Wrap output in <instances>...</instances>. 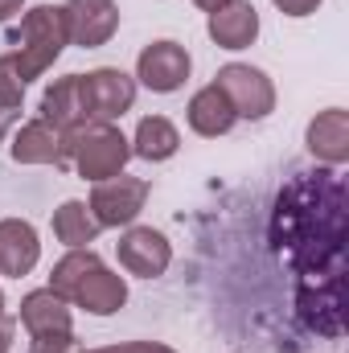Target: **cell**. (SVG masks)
I'll return each instance as SVG.
<instances>
[{
    "mask_svg": "<svg viewBox=\"0 0 349 353\" xmlns=\"http://www.w3.org/2000/svg\"><path fill=\"white\" fill-rule=\"evenodd\" d=\"M17 119H21V107H4V103H0V140L8 136V128H12Z\"/></svg>",
    "mask_w": 349,
    "mask_h": 353,
    "instance_id": "24",
    "label": "cell"
},
{
    "mask_svg": "<svg viewBox=\"0 0 349 353\" xmlns=\"http://www.w3.org/2000/svg\"><path fill=\"white\" fill-rule=\"evenodd\" d=\"M148 193H152V185L144 176L119 173V176H107V181H94L87 205H90V214H94L99 226H132L140 218Z\"/></svg>",
    "mask_w": 349,
    "mask_h": 353,
    "instance_id": "6",
    "label": "cell"
},
{
    "mask_svg": "<svg viewBox=\"0 0 349 353\" xmlns=\"http://www.w3.org/2000/svg\"><path fill=\"white\" fill-rule=\"evenodd\" d=\"M70 46V37H66V17H62V4H37V8H29L25 17H21V25L12 29V62H17V70H21V79L25 83H33V79H41L54 62H58V54Z\"/></svg>",
    "mask_w": 349,
    "mask_h": 353,
    "instance_id": "3",
    "label": "cell"
},
{
    "mask_svg": "<svg viewBox=\"0 0 349 353\" xmlns=\"http://www.w3.org/2000/svg\"><path fill=\"white\" fill-rule=\"evenodd\" d=\"M189 70H193L189 50L177 46V41H152V46H144L140 58H136V79L148 90H157V94L181 90L185 79H189Z\"/></svg>",
    "mask_w": 349,
    "mask_h": 353,
    "instance_id": "8",
    "label": "cell"
},
{
    "mask_svg": "<svg viewBox=\"0 0 349 353\" xmlns=\"http://www.w3.org/2000/svg\"><path fill=\"white\" fill-rule=\"evenodd\" d=\"M99 222H94V214H90L87 201H62L58 210H54V239L58 243H66L70 251L74 247H87L99 239Z\"/></svg>",
    "mask_w": 349,
    "mask_h": 353,
    "instance_id": "19",
    "label": "cell"
},
{
    "mask_svg": "<svg viewBox=\"0 0 349 353\" xmlns=\"http://www.w3.org/2000/svg\"><path fill=\"white\" fill-rule=\"evenodd\" d=\"M271 243L296 271V312L308 329L337 337L346 304V185L329 169L296 173L275 197Z\"/></svg>",
    "mask_w": 349,
    "mask_h": 353,
    "instance_id": "1",
    "label": "cell"
},
{
    "mask_svg": "<svg viewBox=\"0 0 349 353\" xmlns=\"http://www.w3.org/2000/svg\"><path fill=\"white\" fill-rule=\"evenodd\" d=\"M21 325L29 337H46V333H74V316H70V304L62 296H54L50 288L41 292H29L21 300Z\"/></svg>",
    "mask_w": 349,
    "mask_h": 353,
    "instance_id": "16",
    "label": "cell"
},
{
    "mask_svg": "<svg viewBox=\"0 0 349 353\" xmlns=\"http://www.w3.org/2000/svg\"><path fill=\"white\" fill-rule=\"evenodd\" d=\"M21 8H25V0H0V25H8Z\"/></svg>",
    "mask_w": 349,
    "mask_h": 353,
    "instance_id": "25",
    "label": "cell"
},
{
    "mask_svg": "<svg viewBox=\"0 0 349 353\" xmlns=\"http://www.w3.org/2000/svg\"><path fill=\"white\" fill-rule=\"evenodd\" d=\"M173 263V247L161 230L152 226H132L123 239H119V267L140 275V279H157L165 275Z\"/></svg>",
    "mask_w": 349,
    "mask_h": 353,
    "instance_id": "11",
    "label": "cell"
},
{
    "mask_svg": "<svg viewBox=\"0 0 349 353\" xmlns=\"http://www.w3.org/2000/svg\"><path fill=\"white\" fill-rule=\"evenodd\" d=\"M308 152L321 161V165H329V169H337V165H346L349 161V111L341 107H329V111H321L312 123H308Z\"/></svg>",
    "mask_w": 349,
    "mask_h": 353,
    "instance_id": "13",
    "label": "cell"
},
{
    "mask_svg": "<svg viewBox=\"0 0 349 353\" xmlns=\"http://www.w3.org/2000/svg\"><path fill=\"white\" fill-rule=\"evenodd\" d=\"M0 316H4V292H0Z\"/></svg>",
    "mask_w": 349,
    "mask_h": 353,
    "instance_id": "29",
    "label": "cell"
},
{
    "mask_svg": "<svg viewBox=\"0 0 349 353\" xmlns=\"http://www.w3.org/2000/svg\"><path fill=\"white\" fill-rule=\"evenodd\" d=\"M41 119L54 123L58 132H79L94 123L87 111V94H83V74H66L41 94Z\"/></svg>",
    "mask_w": 349,
    "mask_h": 353,
    "instance_id": "12",
    "label": "cell"
},
{
    "mask_svg": "<svg viewBox=\"0 0 349 353\" xmlns=\"http://www.w3.org/2000/svg\"><path fill=\"white\" fill-rule=\"evenodd\" d=\"M119 353H177L169 345H161V341H128V345H115Z\"/></svg>",
    "mask_w": 349,
    "mask_h": 353,
    "instance_id": "23",
    "label": "cell"
},
{
    "mask_svg": "<svg viewBox=\"0 0 349 353\" xmlns=\"http://www.w3.org/2000/svg\"><path fill=\"white\" fill-rule=\"evenodd\" d=\"M62 17H66L70 46H83V50L107 46L119 29V4L115 0H66Z\"/></svg>",
    "mask_w": 349,
    "mask_h": 353,
    "instance_id": "7",
    "label": "cell"
},
{
    "mask_svg": "<svg viewBox=\"0 0 349 353\" xmlns=\"http://www.w3.org/2000/svg\"><path fill=\"white\" fill-rule=\"evenodd\" d=\"M29 341H33L29 353H79L74 333H46V337H29Z\"/></svg>",
    "mask_w": 349,
    "mask_h": 353,
    "instance_id": "21",
    "label": "cell"
},
{
    "mask_svg": "<svg viewBox=\"0 0 349 353\" xmlns=\"http://www.w3.org/2000/svg\"><path fill=\"white\" fill-rule=\"evenodd\" d=\"M12 161L17 165H54V169H70V148H66V132H58L46 119H29L17 128L12 136Z\"/></svg>",
    "mask_w": 349,
    "mask_h": 353,
    "instance_id": "10",
    "label": "cell"
},
{
    "mask_svg": "<svg viewBox=\"0 0 349 353\" xmlns=\"http://www.w3.org/2000/svg\"><path fill=\"white\" fill-rule=\"evenodd\" d=\"M79 353H119L115 345H107V350H79Z\"/></svg>",
    "mask_w": 349,
    "mask_h": 353,
    "instance_id": "28",
    "label": "cell"
},
{
    "mask_svg": "<svg viewBox=\"0 0 349 353\" xmlns=\"http://www.w3.org/2000/svg\"><path fill=\"white\" fill-rule=\"evenodd\" d=\"M37 259H41V243H37L33 222L4 218L0 222V271L12 275V279H21V275H29L37 267Z\"/></svg>",
    "mask_w": 349,
    "mask_h": 353,
    "instance_id": "14",
    "label": "cell"
},
{
    "mask_svg": "<svg viewBox=\"0 0 349 353\" xmlns=\"http://www.w3.org/2000/svg\"><path fill=\"white\" fill-rule=\"evenodd\" d=\"M222 4H230V0H197V8H206V12H218Z\"/></svg>",
    "mask_w": 349,
    "mask_h": 353,
    "instance_id": "27",
    "label": "cell"
},
{
    "mask_svg": "<svg viewBox=\"0 0 349 353\" xmlns=\"http://www.w3.org/2000/svg\"><path fill=\"white\" fill-rule=\"evenodd\" d=\"M214 87L230 99V107H235L239 119H267L275 111V87H271V79L263 74L259 66L226 62L214 74Z\"/></svg>",
    "mask_w": 349,
    "mask_h": 353,
    "instance_id": "5",
    "label": "cell"
},
{
    "mask_svg": "<svg viewBox=\"0 0 349 353\" xmlns=\"http://www.w3.org/2000/svg\"><path fill=\"white\" fill-rule=\"evenodd\" d=\"M189 128L197 132V136H206V140H214V136H226L235 123H239V115H235V107H230V99L222 94V90L214 87H201L193 99H189Z\"/></svg>",
    "mask_w": 349,
    "mask_h": 353,
    "instance_id": "17",
    "label": "cell"
},
{
    "mask_svg": "<svg viewBox=\"0 0 349 353\" xmlns=\"http://www.w3.org/2000/svg\"><path fill=\"white\" fill-rule=\"evenodd\" d=\"M12 350V321L8 316H0V353Z\"/></svg>",
    "mask_w": 349,
    "mask_h": 353,
    "instance_id": "26",
    "label": "cell"
},
{
    "mask_svg": "<svg viewBox=\"0 0 349 353\" xmlns=\"http://www.w3.org/2000/svg\"><path fill=\"white\" fill-rule=\"evenodd\" d=\"M70 165L79 169L83 181H107L119 176L123 165L132 161V140L115 123H87L79 132H66Z\"/></svg>",
    "mask_w": 349,
    "mask_h": 353,
    "instance_id": "4",
    "label": "cell"
},
{
    "mask_svg": "<svg viewBox=\"0 0 349 353\" xmlns=\"http://www.w3.org/2000/svg\"><path fill=\"white\" fill-rule=\"evenodd\" d=\"M50 292L62 296L74 308H87L90 316H111L128 304V283L123 275H115L90 247L66 251L54 271H50Z\"/></svg>",
    "mask_w": 349,
    "mask_h": 353,
    "instance_id": "2",
    "label": "cell"
},
{
    "mask_svg": "<svg viewBox=\"0 0 349 353\" xmlns=\"http://www.w3.org/2000/svg\"><path fill=\"white\" fill-rule=\"evenodd\" d=\"M83 94H87V111L94 123H111L123 111H132L136 103V79H128L115 66H99L83 74Z\"/></svg>",
    "mask_w": 349,
    "mask_h": 353,
    "instance_id": "9",
    "label": "cell"
},
{
    "mask_svg": "<svg viewBox=\"0 0 349 353\" xmlns=\"http://www.w3.org/2000/svg\"><path fill=\"white\" fill-rule=\"evenodd\" d=\"M283 17H308V12H317L321 8V0H271Z\"/></svg>",
    "mask_w": 349,
    "mask_h": 353,
    "instance_id": "22",
    "label": "cell"
},
{
    "mask_svg": "<svg viewBox=\"0 0 349 353\" xmlns=\"http://www.w3.org/2000/svg\"><path fill=\"white\" fill-rule=\"evenodd\" d=\"M25 87H29V83L21 79V70H17L12 54H0V103H4V107H21Z\"/></svg>",
    "mask_w": 349,
    "mask_h": 353,
    "instance_id": "20",
    "label": "cell"
},
{
    "mask_svg": "<svg viewBox=\"0 0 349 353\" xmlns=\"http://www.w3.org/2000/svg\"><path fill=\"white\" fill-rule=\"evenodd\" d=\"M177 148H181V132H177V128L169 123V119H165V115H144V119L136 123L132 157L161 165V161H169V157H173Z\"/></svg>",
    "mask_w": 349,
    "mask_h": 353,
    "instance_id": "18",
    "label": "cell"
},
{
    "mask_svg": "<svg viewBox=\"0 0 349 353\" xmlns=\"http://www.w3.org/2000/svg\"><path fill=\"white\" fill-rule=\"evenodd\" d=\"M210 37L222 50H247L259 37V12L251 0H230L218 12H210Z\"/></svg>",
    "mask_w": 349,
    "mask_h": 353,
    "instance_id": "15",
    "label": "cell"
}]
</instances>
